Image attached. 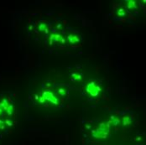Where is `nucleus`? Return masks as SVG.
Masks as SVG:
<instances>
[{"label": "nucleus", "instance_id": "nucleus-7", "mask_svg": "<svg viewBox=\"0 0 146 145\" xmlns=\"http://www.w3.org/2000/svg\"><path fill=\"white\" fill-rule=\"evenodd\" d=\"M72 75L74 76V78H73V80H74V81H76V80L80 81V80H82V75H76V74H73Z\"/></svg>", "mask_w": 146, "mask_h": 145}, {"label": "nucleus", "instance_id": "nucleus-10", "mask_svg": "<svg viewBox=\"0 0 146 145\" xmlns=\"http://www.w3.org/2000/svg\"><path fill=\"white\" fill-rule=\"evenodd\" d=\"M124 15V12H123V9H119V12H118V15Z\"/></svg>", "mask_w": 146, "mask_h": 145}, {"label": "nucleus", "instance_id": "nucleus-2", "mask_svg": "<svg viewBox=\"0 0 146 145\" xmlns=\"http://www.w3.org/2000/svg\"><path fill=\"white\" fill-rule=\"evenodd\" d=\"M43 97H44V98L45 100L51 102L52 103H54L55 105H57L58 104L57 98L53 95V93H51L50 91H44V93H43Z\"/></svg>", "mask_w": 146, "mask_h": 145}, {"label": "nucleus", "instance_id": "nucleus-4", "mask_svg": "<svg viewBox=\"0 0 146 145\" xmlns=\"http://www.w3.org/2000/svg\"><path fill=\"white\" fill-rule=\"evenodd\" d=\"M127 7L129 9H136L137 8V5H136V3L134 1H129Z\"/></svg>", "mask_w": 146, "mask_h": 145}, {"label": "nucleus", "instance_id": "nucleus-1", "mask_svg": "<svg viewBox=\"0 0 146 145\" xmlns=\"http://www.w3.org/2000/svg\"><path fill=\"white\" fill-rule=\"evenodd\" d=\"M101 91H102V89L99 87L96 86L94 82L89 83L87 87V92H88L92 97H97Z\"/></svg>", "mask_w": 146, "mask_h": 145}, {"label": "nucleus", "instance_id": "nucleus-9", "mask_svg": "<svg viewBox=\"0 0 146 145\" xmlns=\"http://www.w3.org/2000/svg\"><path fill=\"white\" fill-rule=\"evenodd\" d=\"M59 93H60L61 96H65V95H66V91H65L63 88H60V89H59Z\"/></svg>", "mask_w": 146, "mask_h": 145}, {"label": "nucleus", "instance_id": "nucleus-3", "mask_svg": "<svg viewBox=\"0 0 146 145\" xmlns=\"http://www.w3.org/2000/svg\"><path fill=\"white\" fill-rule=\"evenodd\" d=\"M67 40H69V42H70L71 44L77 43V42H79V41H80L79 38H78L76 35H73V34H70V35H68V36H67Z\"/></svg>", "mask_w": 146, "mask_h": 145}, {"label": "nucleus", "instance_id": "nucleus-8", "mask_svg": "<svg viewBox=\"0 0 146 145\" xmlns=\"http://www.w3.org/2000/svg\"><path fill=\"white\" fill-rule=\"evenodd\" d=\"M40 31H44V30H47V26H46V24H40Z\"/></svg>", "mask_w": 146, "mask_h": 145}, {"label": "nucleus", "instance_id": "nucleus-5", "mask_svg": "<svg viewBox=\"0 0 146 145\" xmlns=\"http://www.w3.org/2000/svg\"><path fill=\"white\" fill-rule=\"evenodd\" d=\"M61 40H62V37L60 34L53 35V40H54V42H60Z\"/></svg>", "mask_w": 146, "mask_h": 145}, {"label": "nucleus", "instance_id": "nucleus-6", "mask_svg": "<svg viewBox=\"0 0 146 145\" xmlns=\"http://www.w3.org/2000/svg\"><path fill=\"white\" fill-rule=\"evenodd\" d=\"M123 120V123H124V125L129 124V123L131 122V119H130L129 117H124Z\"/></svg>", "mask_w": 146, "mask_h": 145}]
</instances>
